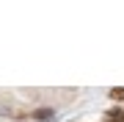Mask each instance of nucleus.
Here are the masks:
<instances>
[{
  "label": "nucleus",
  "instance_id": "f03ea898",
  "mask_svg": "<svg viewBox=\"0 0 124 122\" xmlns=\"http://www.w3.org/2000/svg\"><path fill=\"white\" fill-rule=\"evenodd\" d=\"M110 100H119V103H124V86H119V89H110Z\"/></svg>",
  "mask_w": 124,
  "mask_h": 122
},
{
  "label": "nucleus",
  "instance_id": "f257e3e1",
  "mask_svg": "<svg viewBox=\"0 0 124 122\" xmlns=\"http://www.w3.org/2000/svg\"><path fill=\"white\" fill-rule=\"evenodd\" d=\"M33 119H39V122H50V119H53V111H50V108H39V111L33 114Z\"/></svg>",
  "mask_w": 124,
  "mask_h": 122
}]
</instances>
